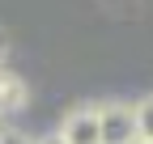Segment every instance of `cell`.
Returning a JSON list of instances; mask_svg holds the SVG:
<instances>
[{
    "label": "cell",
    "mask_w": 153,
    "mask_h": 144,
    "mask_svg": "<svg viewBox=\"0 0 153 144\" xmlns=\"http://www.w3.org/2000/svg\"><path fill=\"white\" fill-rule=\"evenodd\" d=\"M4 144H34V140H26V136H17V132H9V136H4Z\"/></svg>",
    "instance_id": "5"
},
{
    "label": "cell",
    "mask_w": 153,
    "mask_h": 144,
    "mask_svg": "<svg viewBox=\"0 0 153 144\" xmlns=\"http://www.w3.org/2000/svg\"><path fill=\"white\" fill-rule=\"evenodd\" d=\"M43 144H64V140H60V136H51V140H43Z\"/></svg>",
    "instance_id": "7"
},
{
    "label": "cell",
    "mask_w": 153,
    "mask_h": 144,
    "mask_svg": "<svg viewBox=\"0 0 153 144\" xmlns=\"http://www.w3.org/2000/svg\"><path fill=\"white\" fill-rule=\"evenodd\" d=\"M4 51H9V43H4V34H0V64H4Z\"/></svg>",
    "instance_id": "6"
},
{
    "label": "cell",
    "mask_w": 153,
    "mask_h": 144,
    "mask_svg": "<svg viewBox=\"0 0 153 144\" xmlns=\"http://www.w3.org/2000/svg\"><path fill=\"white\" fill-rule=\"evenodd\" d=\"M22 98H26L22 81H17V76H9V72L0 68V110H13V106H22Z\"/></svg>",
    "instance_id": "3"
},
{
    "label": "cell",
    "mask_w": 153,
    "mask_h": 144,
    "mask_svg": "<svg viewBox=\"0 0 153 144\" xmlns=\"http://www.w3.org/2000/svg\"><path fill=\"white\" fill-rule=\"evenodd\" d=\"M136 127H140V144H153V98L136 106Z\"/></svg>",
    "instance_id": "4"
},
{
    "label": "cell",
    "mask_w": 153,
    "mask_h": 144,
    "mask_svg": "<svg viewBox=\"0 0 153 144\" xmlns=\"http://www.w3.org/2000/svg\"><path fill=\"white\" fill-rule=\"evenodd\" d=\"M60 140L64 144H102V123H98V110H72L60 127Z\"/></svg>",
    "instance_id": "2"
},
{
    "label": "cell",
    "mask_w": 153,
    "mask_h": 144,
    "mask_svg": "<svg viewBox=\"0 0 153 144\" xmlns=\"http://www.w3.org/2000/svg\"><path fill=\"white\" fill-rule=\"evenodd\" d=\"M98 123H102V144H140L136 106H106L98 110Z\"/></svg>",
    "instance_id": "1"
},
{
    "label": "cell",
    "mask_w": 153,
    "mask_h": 144,
    "mask_svg": "<svg viewBox=\"0 0 153 144\" xmlns=\"http://www.w3.org/2000/svg\"><path fill=\"white\" fill-rule=\"evenodd\" d=\"M4 136H9V132H4V123H0V144H4Z\"/></svg>",
    "instance_id": "8"
}]
</instances>
